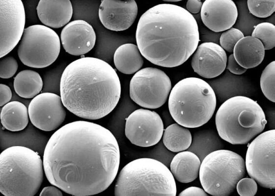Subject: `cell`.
<instances>
[{"mask_svg": "<svg viewBox=\"0 0 275 196\" xmlns=\"http://www.w3.org/2000/svg\"><path fill=\"white\" fill-rule=\"evenodd\" d=\"M236 188L241 196H253L257 193V184L251 177H243L237 183Z\"/></svg>", "mask_w": 275, "mask_h": 196, "instance_id": "32", "label": "cell"}, {"mask_svg": "<svg viewBox=\"0 0 275 196\" xmlns=\"http://www.w3.org/2000/svg\"><path fill=\"white\" fill-rule=\"evenodd\" d=\"M43 160L37 151L22 146L5 148L0 154V191L5 196H33L44 178Z\"/></svg>", "mask_w": 275, "mask_h": 196, "instance_id": "4", "label": "cell"}, {"mask_svg": "<svg viewBox=\"0 0 275 196\" xmlns=\"http://www.w3.org/2000/svg\"><path fill=\"white\" fill-rule=\"evenodd\" d=\"M138 12V5L134 0H104L101 1L98 15L105 27L112 31H121L133 24Z\"/></svg>", "mask_w": 275, "mask_h": 196, "instance_id": "16", "label": "cell"}, {"mask_svg": "<svg viewBox=\"0 0 275 196\" xmlns=\"http://www.w3.org/2000/svg\"><path fill=\"white\" fill-rule=\"evenodd\" d=\"M265 49L262 42L252 36H244L235 45L233 54L236 62L246 69L255 68L264 60Z\"/></svg>", "mask_w": 275, "mask_h": 196, "instance_id": "20", "label": "cell"}, {"mask_svg": "<svg viewBox=\"0 0 275 196\" xmlns=\"http://www.w3.org/2000/svg\"><path fill=\"white\" fill-rule=\"evenodd\" d=\"M226 68L230 73L236 75L242 74L247 70L236 62L233 53L230 54L227 58Z\"/></svg>", "mask_w": 275, "mask_h": 196, "instance_id": "33", "label": "cell"}, {"mask_svg": "<svg viewBox=\"0 0 275 196\" xmlns=\"http://www.w3.org/2000/svg\"><path fill=\"white\" fill-rule=\"evenodd\" d=\"M275 129L261 133L248 145L245 161L249 176L270 189L275 188Z\"/></svg>", "mask_w": 275, "mask_h": 196, "instance_id": "11", "label": "cell"}, {"mask_svg": "<svg viewBox=\"0 0 275 196\" xmlns=\"http://www.w3.org/2000/svg\"><path fill=\"white\" fill-rule=\"evenodd\" d=\"M215 124L221 139L232 145H245L264 130L267 120L256 101L239 95L229 98L220 105Z\"/></svg>", "mask_w": 275, "mask_h": 196, "instance_id": "6", "label": "cell"}, {"mask_svg": "<svg viewBox=\"0 0 275 196\" xmlns=\"http://www.w3.org/2000/svg\"><path fill=\"white\" fill-rule=\"evenodd\" d=\"M28 112L32 124L44 131L58 128L66 116L60 96L52 92L42 93L34 97L29 103Z\"/></svg>", "mask_w": 275, "mask_h": 196, "instance_id": "14", "label": "cell"}, {"mask_svg": "<svg viewBox=\"0 0 275 196\" xmlns=\"http://www.w3.org/2000/svg\"><path fill=\"white\" fill-rule=\"evenodd\" d=\"M202 2L199 0H189L186 2V10L192 14H198L201 10Z\"/></svg>", "mask_w": 275, "mask_h": 196, "instance_id": "36", "label": "cell"}, {"mask_svg": "<svg viewBox=\"0 0 275 196\" xmlns=\"http://www.w3.org/2000/svg\"><path fill=\"white\" fill-rule=\"evenodd\" d=\"M208 194L204 189L197 187H190L183 190L179 194V196H206Z\"/></svg>", "mask_w": 275, "mask_h": 196, "instance_id": "35", "label": "cell"}, {"mask_svg": "<svg viewBox=\"0 0 275 196\" xmlns=\"http://www.w3.org/2000/svg\"><path fill=\"white\" fill-rule=\"evenodd\" d=\"M166 2H178V1H180V0H164Z\"/></svg>", "mask_w": 275, "mask_h": 196, "instance_id": "38", "label": "cell"}, {"mask_svg": "<svg viewBox=\"0 0 275 196\" xmlns=\"http://www.w3.org/2000/svg\"><path fill=\"white\" fill-rule=\"evenodd\" d=\"M18 64L12 56H4L0 58V77L3 79L12 77L17 72Z\"/></svg>", "mask_w": 275, "mask_h": 196, "instance_id": "31", "label": "cell"}, {"mask_svg": "<svg viewBox=\"0 0 275 196\" xmlns=\"http://www.w3.org/2000/svg\"><path fill=\"white\" fill-rule=\"evenodd\" d=\"M36 11L39 20L44 25L58 28L69 23L73 6L69 0H40Z\"/></svg>", "mask_w": 275, "mask_h": 196, "instance_id": "19", "label": "cell"}, {"mask_svg": "<svg viewBox=\"0 0 275 196\" xmlns=\"http://www.w3.org/2000/svg\"><path fill=\"white\" fill-rule=\"evenodd\" d=\"M248 8L253 16L264 18L271 16L275 11V0H248Z\"/></svg>", "mask_w": 275, "mask_h": 196, "instance_id": "29", "label": "cell"}, {"mask_svg": "<svg viewBox=\"0 0 275 196\" xmlns=\"http://www.w3.org/2000/svg\"><path fill=\"white\" fill-rule=\"evenodd\" d=\"M162 137L164 146L172 152L188 149L192 142V135L189 129L177 123L166 127L164 130Z\"/></svg>", "mask_w": 275, "mask_h": 196, "instance_id": "26", "label": "cell"}, {"mask_svg": "<svg viewBox=\"0 0 275 196\" xmlns=\"http://www.w3.org/2000/svg\"><path fill=\"white\" fill-rule=\"evenodd\" d=\"M246 172L245 160L241 155L221 149L211 152L201 161L199 180L208 194L227 196L234 191Z\"/></svg>", "mask_w": 275, "mask_h": 196, "instance_id": "8", "label": "cell"}, {"mask_svg": "<svg viewBox=\"0 0 275 196\" xmlns=\"http://www.w3.org/2000/svg\"><path fill=\"white\" fill-rule=\"evenodd\" d=\"M59 188L55 186L45 187L40 194V196H61L63 194Z\"/></svg>", "mask_w": 275, "mask_h": 196, "instance_id": "37", "label": "cell"}, {"mask_svg": "<svg viewBox=\"0 0 275 196\" xmlns=\"http://www.w3.org/2000/svg\"><path fill=\"white\" fill-rule=\"evenodd\" d=\"M238 15L237 7L231 0H206L200 11L203 24L215 32H223L232 27Z\"/></svg>", "mask_w": 275, "mask_h": 196, "instance_id": "18", "label": "cell"}, {"mask_svg": "<svg viewBox=\"0 0 275 196\" xmlns=\"http://www.w3.org/2000/svg\"><path fill=\"white\" fill-rule=\"evenodd\" d=\"M43 86L40 75L31 70L21 71L14 77L13 81L15 92L24 98H33L39 94Z\"/></svg>", "mask_w": 275, "mask_h": 196, "instance_id": "25", "label": "cell"}, {"mask_svg": "<svg viewBox=\"0 0 275 196\" xmlns=\"http://www.w3.org/2000/svg\"><path fill=\"white\" fill-rule=\"evenodd\" d=\"M120 154L113 134L88 121L68 123L50 137L43 155L48 181L76 196L96 195L115 178Z\"/></svg>", "mask_w": 275, "mask_h": 196, "instance_id": "1", "label": "cell"}, {"mask_svg": "<svg viewBox=\"0 0 275 196\" xmlns=\"http://www.w3.org/2000/svg\"><path fill=\"white\" fill-rule=\"evenodd\" d=\"M244 36L241 30L231 27L221 33L219 40L220 45L225 51L232 53L236 43Z\"/></svg>", "mask_w": 275, "mask_h": 196, "instance_id": "30", "label": "cell"}, {"mask_svg": "<svg viewBox=\"0 0 275 196\" xmlns=\"http://www.w3.org/2000/svg\"><path fill=\"white\" fill-rule=\"evenodd\" d=\"M164 130L161 117L156 112L138 109L126 119L125 134L137 146L149 147L159 142Z\"/></svg>", "mask_w": 275, "mask_h": 196, "instance_id": "12", "label": "cell"}, {"mask_svg": "<svg viewBox=\"0 0 275 196\" xmlns=\"http://www.w3.org/2000/svg\"><path fill=\"white\" fill-rule=\"evenodd\" d=\"M224 144L218 133L213 129H203L193 134L189 150L195 153L201 161L211 152L222 149Z\"/></svg>", "mask_w": 275, "mask_h": 196, "instance_id": "24", "label": "cell"}, {"mask_svg": "<svg viewBox=\"0 0 275 196\" xmlns=\"http://www.w3.org/2000/svg\"><path fill=\"white\" fill-rule=\"evenodd\" d=\"M60 50V40L51 28L34 24L25 29L18 48V57L25 65L44 68L52 64Z\"/></svg>", "mask_w": 275, "mask_h": 196, "instance_id": "9", "label": "cell"}, {"mask_svg": "<svg viewBox=\"0 0 275 196\" xmlns=\"http://www.w3.org/2000/svg\"><path fill=\"white\" fill-rule=\"evenodd\" d=\"M175 179L167 166L149 158L134 160L120 171L115 196L176 195Z\"/></svg>", "mask_w": 275, "mask_h": 196, "instance_id": "7", "label": "cell"}, {"mask_svg": "<svg viewBox=\"0 0 275 196\" xmlns=\"http://www.w3.org/2000/svg\"><path fill=\"white\" fill-rule=\"evenodd\" d=\"M92 26L83 20L72 21L64 26L60 34L62 46L68 53L80 56L89 52L96 42Z\"/></svg>", "mask_w": 275, "mask_h": 196, "instance_id": "17", "label": "cell"}, {"mask_svg": "<svg viewBox=\"0 0 275 196\" xmlns=\"http://www.w3.org/2000/svg\"><path fill=\"white\" fill-rule=\"evenodd\" d=\"M171 90L169 76L162 70L152 67L142 69L132 77L130 97L138 105L157 109L166 101Z\"/></svg>", "mask_w": 275, "mask_h": 196, "instance_id": "10", "label": "cell"}, {"mask_svg": "<svg viewBox=\"0 0 275 196\" xmlns=\"http://www.w3.org/2000/svg\"><path fill=\"white\" fill-rule=\"evenodd\" d=\"M216 105L213 88L196 77H186L176 83L168 100L171 117L187 128H196L206 123L213 116Z\"/></svg>", "mask_w": 275, "mask_h": 196, "instance_id": "5", "label": "cell"}, {"mask_svg": "<svg viewBox=\"0 0 275 196\" xmlns=\"http://www.w3.org/2000/svg\"><path fill=\"white\" fill-rule=\"evenodd\" d=\"M251 36L258 39L265 50L273 49L275 46V26L269 22H262L254 27Z\"/></svg>", "mask_w": 275, "mask_h": 196, "instance_id": "28", "label": "cell"}, {"mask_svg": "<svg viewBox=\"0 0 275 196\" xmlns=\"http://www.w3.org/2000/svg\"><path fill=\"white\" fill-rule=\"evenodd\" d=\"M12 93L10 87L4 84H0V106L2 107L11 99Z\"/></svg>", "mask_w": 275, "mask_h": 196, "instance_id": "34", "label": "cell"}, {"mask_svg": "<svg viewBox=\"0 0 275 196\" xmlns=\"http://www.w3.org/2000/svg\"><path fill=\"white\" fill-rule=\"evenodd\" d=\"M275 61H273L264 68L260 79V88L263 95L273 102H275Z\"/></svg>", "mask_w": 275, "mask_h": 196, "instance_id": "27", "label": "cell"}, {"mask_svg": "<svg viewBox=\"0 0 275 196\" xmlns=\"http://www.w3.org/2000/svg\"><path fill=\"white\" fill-rule=\"evenodd\" d=\"M201 161L190 150L179 152L172 158L169 166L174 179L183 183L192 182L199 176Z\"/></svg>", "mask_w": 275, "mask_h": 196, "instance_id": "21", "label": "cell"}, {"mask_svg": "<svg viewBox=\"0 0 275 196\" xmlns=\"http://www.w3.org/2000/svg\"><path fill=\"white\" fill-rule=\"evenodd\" d=\"M113 62L117 70L126 74L137 72L143 64L138 46L131 43L123 44L117 48L114 53Z\"/></svg>", "mask_w": 275, "mask_h": 196, "instance_id": "22", "label": "cell"}, {"mask_svg": "<svg viewBox=\"0 0 275 196\" xmlns=\"http://www.w3.org/2000/svg\"><path fill=\"white\" fill-rule=\"evenodd\" d=\"M120 81L115 70L99 58L83 57L63 70L59 92L64 107L75 115L95 120L110 114L119 100Z\"/></svg>", "mask_w": 275, "mask_h": 196, "instance_id": "3", "label": "cell"}, {"mask_svg": "<svg viewBox=\"0 0 275 196\" xmlns=\"http://www.w3.org/2000/svg\"><path fill=\"white\" fill-rule=\"evenodd\" d=\"M28 109L18 101L9 102L1 108L0 121L5 129L11 132L24 130L29 122Z\"/></svg>", "mask_w": 275, "mask_h": 196, "instance_id": "23", "label": "cell"}, {"mask_svg": "<svg viewBox=\"0 0 275 196\" xmlns=\"http://www.w3.org/2000/svg\"><path fill=\"white\" fill-rule=\"evenodd\" d=\"M26 14L21 0H0V57L8 54L21 40Z\"/></svg>", "mask_w": 275, "mask_h": 196, "instance_id": "13", "label": "cell"}, {"mask_svg": "<svg viewBox=\"0 0 275 196\" xmlns=\"http://www.w3.org/2000/svg\"><path fill=\"white\" fill-rule=\"evenodd\" d=\"M136 38L145 59L165 68L184 63L200 41L194 17L184 8L170 3L155 5L140 16Z\"/></svg>", "mask_w": 275, "mask_h": 196, "instance_id": "2", "label": "cell"}, {"mask_svg": "<svg viewBox=\"0 0 275 196\" xmlns=\"http://www.w3.org/2000/svg\"><path fill=\"white\" fill-rule=\"evenodd\" d=\"M227 56L220 45L212 42L198 45L192 54L191 66L194 72L205 78H213L225 70Z\"/></svg>", "mask_w": 275, "mask_h": 196, "instance_id": "15", "label": "cell"}]
</instances>
